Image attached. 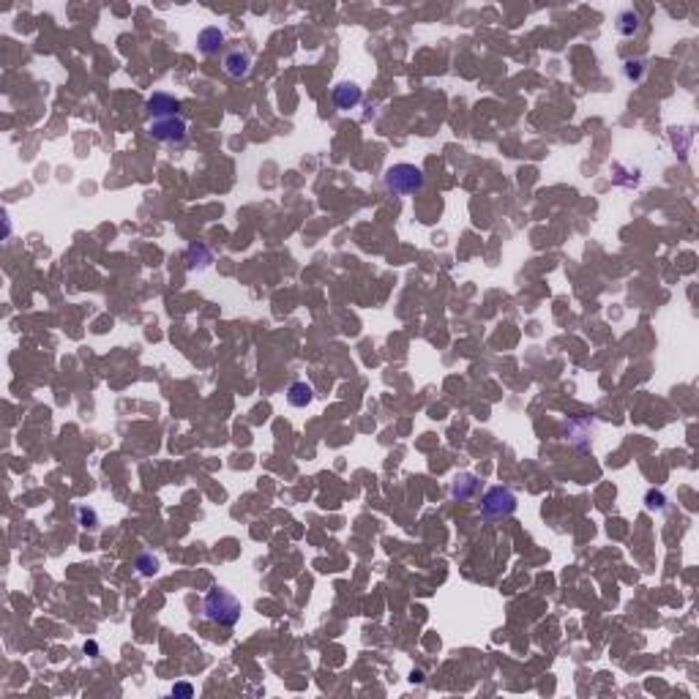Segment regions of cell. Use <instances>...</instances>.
<instances>
[{
  "mask_svg": "<svg viewBox=\"0 0 699 699\" xmlns=\"http://www.w3.org/2000/svg\"><path fill=\"white\" fill-rule=\"evenodd\" d=\"M202 609H205V618L208 620H214V623H219L224 628H232L238 620H241V612H243V606H241V601L232 595V593H227L224 588H214L208 595H205V601H202Z\"/></svg>",
  "mask_w": 699,
  "mask_h": 699,
  "instance_id": "obj_1",
  "label": "cell"
},
{
  "mask_svg": "<svg viewBox=\"0 0 699 699\" xmlns=\"http://www.w3.org/2000/svg\"><path fill=\"white\" fill-rule=\"evenodd\" d=\"M424 186H426V175L415 164H394L385 172V188L394 197H410V194L421 191Z\"/></svg>",
  "mask_w": 699,
  "mask_h": 699,
  "instance_id": "obj_2",
  "label": "cell"
},
{
  "mask_svg": "<svg viewBox=\"0 0 699 699\" xmlns=\"http://www.w3.org/2000/svg\"><path fill=\"white\" fill-rule=\"evenodd\" d=\"M516 511V495L508 489V486H492L483 500H481V516L486 522H497V519H506Z\"/></svg>",
  "mask_w": 699,
  "mask_h": 699,
  "instance_id": "obj_3",
  "label": "cell"
},
{
  "mask_svg": "<svg viewBox=\"0 0 699 699\" xmlns=\"http://www.w3.org/2000/svg\"><path fill=\"white\" fill-rule=\"evenodd\" d=\"M147 134L159 143H184L186 140V120L181 115H172V118H153L147 123Z\"/></svg>",
  "mask_w": 699,
  "mask_h": 699,
  "instance_id": "obj_4",
  "label": "cell"
},
{
  "mask_svg": "<svg viewBox=\"0 0 699 699\" xmlns=\"http://www.w3.org/2000/svg\"><path fill=\"white\" fill-rule=\"evenodd\" d=\"M145 107L153 118H172V115H178V110H181V102H178L175 96L164 93V90H156V93L147 99Z\"/></svg>",
  "mask_w": 699,
  "mask_h": 699,
  "instance_id": "obj_5",
  "label": "cell"
},
{
  "mask_svg": "<svg viewBox=\"0 0 699 699\" xmlns=\"http://www.w3.org/2000/svg\"><path fill=\"white\" fill-rule=\"evenodd\" d=\"M331 96H333V104H336L339 110H353V107L361 104L364 90H361L355 82H339V85L333 88Z\"/></svg>",
  "mask_w": 699,
  "mask_h": 699,
  "instance_id": "obj_6",
  "label": "cell"
},
{
  "mask_svg": "<svg viewBox=\"0 0 699 699\" xmlns=\"http://www.w3.org/2000/svg\"><path fill=\"white\" fill-rule=\"evenodd\" d=\"M224 72H227V77H232V79L249 77V72H252V58H249V52H243V49L227 52V55H224Z\"/></svg>",
  "mask_w": 699,
  "mask_h": 699,
  "instance_id": "obj_7",
  "label": "cell"
},
{
  "mask_svg": "<svg viewBox=\"0 0 699 699\" xmlns=\"http://www.w3.org/2000/svg\"><path fill=\"white\" fill-rule=\"evenodd\" d=\"M481 489V481L476 476H470V473H465V476H459V479L453 481V486H451V495H453V500H473L476 495H479Z\"/></svg>",
  "mask_w": 699,
  "mask_h": 699,
  "instance_id": "obj_8",
  "label": "cell"
},
{
  "mask_svg": "<svg viewBox=\"0 0 699 699\" xmlns=\"http://www.w3.org/2000/svg\"><path fill=\"white\" fill-rule=\"evenodd\" d=\"M197 47L202 55H216L221 47H224V33L219 28H205L200 36H197Z\"/></svg>",
  "mask_w": 699,
  "mask_h": 699,
  "instance_id": "obj_9",
  "label": "cell"
},
{
  "mask_svg": "<svg viewBox=\"0 0 699 699\" xmlns=\"http://www.w3.org/2000/svg\"><path fill=\"white\" fill-rule=\"evenodd\" d=\"M312 399H314V388L309 383H303V380H298L287 388V402L293 407H306Z\"/></svg>",
  "mask_w": 699,
  "mask_h": 699,
  "instance_id": "obj_10",
  "label": "cell"
},
{
  "mask_svg": "<svg viewBox=\"0 0 699 699\" xmlns=\"http://www.w3.org/2000/svg\"><path fill=\"white\" fill-rule=\"evenodd\" d=\"M639 25H642V17H639L634 8H626V11L618 14V31H620L623 36H634V33L639 31Z\"/></svg>",
  "mask_w": 699,
  "mask_h": 699,
  "instance_id": "obj_11",
  "label": "cell"
},
{
  "mask_svg": "<svg viewBox=\"0 0 699 699\" xmlns=\"http://www.w3.org/2000/svg\"><path fill=\"white\" fill-rule=\"evenodd\" d=\"M194 259H202V265H208V262H211V252H208L202 243H191V246H188V252H186V262H188V268H194Z\"/></svg>",
  "mask_w": 699,
  "mask_h": 699,
  "instance_id": "obj_12",
  "label": "cell"
},
{
  "mask_svg": "<svg viewBox=\"0 0 699 699\" xmlns=\"http://www.w3.org/2000/svg\"><path fill=\"white\" fill-rule=\"evenodd\" d=\"M137 568H140V574L150 577V574H156V571H159V560H156V557H150V554H143V557L137 560Z\"/></svg>",
  "mask_w": 699,
  "mask_h": 699,
  "instance_id": "obj_13",
  "label": "cell"
},
{
  "mask_svg": "<svg viewBox=\"0 0 699 699\" xmlns=\"http://www.w3.org/2000/svg\"><path fill=\"white\" fill-rule=\"evenodd\" d=\"M77 516H79V524H82V527H90V530H96V522H99V519H96V511L79 508V511H77Z\"/></svg>",
  "mask_w": 699,
  "mask_h": 699,
  "instance_id": "obj_14",
  "label": "cell"
},
{
  "mask_svg": "<svg viewBox=\"0 0 699 699\" xmlns=\"http://www.w3.org/2000/svg\"><path fill=\"white\" fill-rule=\"evenodd\" d=\"M172 697H194V686H188V683H175L172 686Z\"/></svg>",
  "mask_w": 699,
  "mask_h": 699,
  "instance_id": "obj_15",
  "label": "cell"
},
{
  "mask_svg": "<svg viewBox=\"0 0 699 699\" xmlns=\"http://www.w3.org/2000/svg\"><path fill=\"white\" fill-rule=\"evenodd\" d=\"M626 77L628 79H639V77H642V61H628Z\"/></svg>",
  "mask_w": 699,
  "mask_h": 699,
  "instance_id": "obj_16",
  "label": "cell"
}]
</instances>
